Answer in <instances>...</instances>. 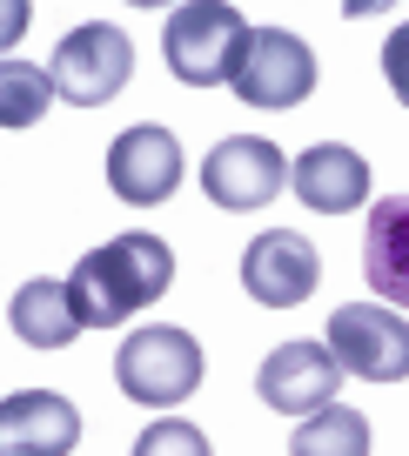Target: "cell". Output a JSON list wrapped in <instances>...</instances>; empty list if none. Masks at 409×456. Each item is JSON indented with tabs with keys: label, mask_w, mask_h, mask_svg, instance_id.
I'll list each match as a JSON object with an SVG mask.
<instances>
[{
	"label": "cell",
	"mask_w": 409,
	"mask_h": 456,
	"mask_svg": "<svg viewBox=\"0 0 409 456\" xmlns=\"http://www.w3.org/2000/svg\"><path fill=\"white\" fill-rule=\"evenodd\" d=\"M108 188L121 201H135V208H155V201H168L175 188H182V148H175L168 128H121L108 148Z\"/></svg>",
	"instance_id": "30bf717a"
},
{
	"label": "cell",
	"mask_w": 409,
	"mask_h": 456,
	"mask_svg": "<svg viewBox=\"0 0 409 456\" xmlns=\"http://www.w3.org/2000/svg\"><path fill=\"white\" fill-rule=\"evenodd\" d=\"M323 282V256H315L309 235L296 228H268L241 248V289H249L262 309H302Z\"/></svg>",
	"instance_id": "52a82bcc"
},
{
	"label": "cell",
	"mask_w": 409,
	"mask_h": 456,
	"mask_svg": "<svg viewBox=\"0 0 409 456\" xmlns=\"http://www.w3.org/2000/svg\"><path fill=\"white\" fill-rule=\"evenodd\" d=\"M289 182H296V201L315 215H349L369 201V161L356 155V148L342 142H315L296 155V168H289Z\"/></svg>",
	"instance_id": "7c38bea8"
},
{
	"label": "cell",
	"mask_w": 409,
	"mask_h": 456,
	"mask_svg": "<svg viewBox=\"0 0 409 456\" xmlns=\"http://www.w3.org/2000/svg\"><path fill=\"white\" fill-rule=\"evenodd\" d=\"M168 282H175V248L161 235H114V242L87 248L81 269L68 275L81 329H121L135 309L168 296Z\"/></svg>",
	"instance_id": "6da1fadb"
},
{
	"label": "cell",
	"mask_w": 409,
	"mask_h": 456,
	"mask_svg": "<svg viewBox=\"0 0 409 456\" xmlns=\"http://www.w3.org/2000/svg\"><path fill=\"white\" fill-rule=\"evenodd\" d=\"M289 456H369V416L363 410H315L309 423H296Z\"/></svg>",
	"instance_id": "9a60e30c"
},
{
	"label": "cell",
	"mask_w": 409,
	"mask_h": 456,
	"mask_svg": "<svg viewBox=\"0 0 409 456\" xmlns=\"http://www.w3.org/2000/svg\"><path fill=\"white\" fill-rule=\"evenodd\" d=\"M47 94H54V74H34V68H20V61L0 68V121H7V128H34L47 114Z\"/></svg>",
	"instance_id": "2e32d148"
},
{
	"label": "cell",
	"mask_w": 409,
	"mask_h": 456,
	"mask_svg": "<svg viewBox=\"0 0 409 456\" xmlns=\"http://www.w3.org/2000/svg\"><path fill=\"white\" fill-rule=\"evenodd\" d=\"M127 456H215L209 436H201L195 423H182V416H161V423H148L142 436H135V450Z\"/></svg>",
	"instance_id": "e0dca14e"
},
{
	"label": "cell",
	"mask_w": 409,
	"mask_h": 456,
	"mask_svg": "<svg viewBox=\"0 0 409 456\" xmlns=\"http://www.w3.org/2000/svg\"><path fill=\"white\" fill-rule=\"evenodd\" d=\"M114 383L142 410H175L201 389V342L175 322H148L114 349Z\"/></svg>",
	"instance_id": "3957f363"
},
{
	"label": "cell",
	"mask_w": 409,
	"mask_h": 456,
	"mask_svg": "<svg viewBox=\"0 0 409 456\" xmlns=\"http://www.w3.org/2000/svg\"><path fill=\"white\" fill-rule=\"evenodd\" d=\"M135 81V41L108 20H81L54 54V94H68L74 108H108L121 87Z\"/></svg>",
	"instance_id": "277c9868"
},
{
	"label": "cell",
	"mask_w": 409,
	"mask_h": 456,
	"mask_svg": "<svg viewBox=\"0 0 409 456\" xmlns=\"http://www.w3.org/2000/svg\"><path fill=\"white\" fill-rule=\"evenodd\" d=\"M289 188V161L275 142H262V134H228V142L209 148V161H201V195L215 201V208H262V201H275Z\"/></svg>",
	"instance_id": "8992f818"
},
{
	"label": "cell",
	"mask_w": 409,
	"mask_h": 456,
	"mask_svg": "<svg viewBox=\"0 0 409 456\" xmlns=\"http://www.w3.org/2000/svg\"><path fill=\"white\" fill-rule=\"evenodd\" d=\"M255 28L222 7V0H195V7H175L168 28H161V54H168V74L188 87H235V74L249 68Z\"/></svg>",
	"instance_id": "7a4b0ae2"
},
{
	"label": "cell",
	"mask_w": 409,
	"mask_h": 456,
	"mask_svg": "<svg viewBox=\"0 0 409 456\" xmlns=\"http://www.w3.org/2000/svg\"><path fill=\"white\" fill-rule=\"evenodd\" d=\"M329 349L349 376L363 383H403L409 376V322L389 302H349V309L329 315Z\"/></svg>",
	"instance_id": "5b68a950"
},
{
	"label": "cell",
	"mask_w": 409,
	"mask_h": 456,
	"mask_svg": "<svg viewBox=\"0 0 409 456\" xmlns=\"http://www.w3.org/2000/svg\"><path fill=\"white\" fill-rule=\"evenodd\" d=\"M382 81H389V94L409 108V20L382 41Z\"/></svg>",
	"instance_id": "ac0fdd59"
},
{
	"label": "cell",
	"mask_w": 409,
	"mask_h": 456,
	"mask_svg": "<svg viewBox=\"0 0 409 456\" xmlns=\"http://www.w3.org/2000/svg\"><path fill=\"white\" fill-rule=\"evenodd\" d=\"M336 383H342V362L329 342H282L275 356H262V370H255V396L268 403V410L282 416H315L336 403Z\"/></svg>",
	"instance_id": "9c48e42d"
},
{
	"label": "cell",
	"mask_w": 409,
	"mask_h": 456,
	"mask_svg": "<svg viewBox=\"0 0 409 456\" xmlns=\"http://www.w3.org/2000/svg\"><path fill=\"white\" fill-rule=\"evenodd\" d=\"M81 443V410L54 389H14L0 403V450L7 456H68Z\"/></svg>",
	"instance_id": "8fae6325"
},
{
	"label": "cell",
	"mask_w": 409,
	"mask_h": 456,
	"mask_svg": "<svg viewBox=\"0 0 409 456\" xmlns=\"http://www.w3.org/2000/svg\"><path fill=\"white\" fill-rule=\"evenodd\" d=\"M235 94L262 114H282L296 101H309L315 94V47L289 28H255L249 68L235 74Z\"/></svg>",
	"instance_id": "ba28073f"
},
{
	"label": "cell",
	"mask_w": 409,
	"mask_h": 456,
	"mask_svg": "<svg viewBox=\"0 0 409 456\" xmlns=\"http://www.w3.org/2000/svg\"><path fill=\"white\" fill-rule=\"evenodd\" d=\"M7 322H14V336L28 342V349H68V342L81 336V315H74V289L68 282H28V289H14Z\"/></svg>",
	"instance_id": "5bb4252c"
},
{
	"label": "cell",
	"mask_w": 409,
	"mask_h": 456,
	"mask_svg": "<svg viewBox=\"0 0 409 456\" xmlns=\"http://www.w3.org/2000/svg\"><path fill=\"white\" fill-rule=\"evenodd\" d=\"M363 282L409 309V195H382L363 222Z\"/></svg>",
	"instance_id": "4fadbf2b"
}]
</instances>
